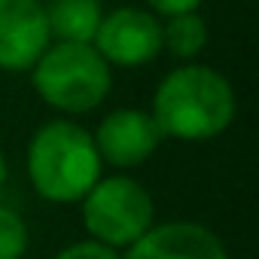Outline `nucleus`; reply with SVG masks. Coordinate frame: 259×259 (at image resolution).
Returning a JSON list of instances; mask_svg holds the SVG:
<instances>
[{
  "label": "nucleus",
  "instance_id": "nucleus-1",
  "mask_svg": "<svg viewBox=\"0 0 259 259\" xmlns=\"http://www.w3.org/2000/svg\"><path fill=\"white\" fill-rule=\"evenodd\" d=\"M150 116L165 141L207 144L235 125L238 95L229 76L217 67L186 61L159 79L150 98Z\"/></svg>",
  "mask_w": 259,
  "mask_h": 259
},
{
  "label": "nucleus",
  "instance_id": "nucleus-2",
  "mask_svg": "<svg viewBox=\"0 0 259 259\" xmlns=\"http://www.w3.org/2000/svg\"><path fill=\"white\" fill-rule=\"evenodd\" d=\"M25 174L43 201L79 204L104 177V162L82 122L55 116L34 128L25 150Z\"/></svg>",
  "mask_w": 259,
  "mask_h": 259
},
{
  "label": "nucleus",
  "instance_id": "nucleus-3",
  "mask_svg": "<svg viewBox=\"0 0 259 259\" xmlns=\"http://www.w3.org/2000/svg\"><path fill=\"white\" fill-rule=\"evenodd\" d=\"M28 76L34 95L67 119L101 110L113 89V67L98 55L92 43L52 40Z\"/></svg>",
  "mask_w": 259,
  "mask_h": 259
},
{
  "label": "nucleus",
  "instance_id": "nucleus-4",
  "mask_svg": "<svg viewBox=\"0 0 259 259\" xmlns=\"http://www.w3.org/2000/svg\"><path fill=\"white\" fill-rule=\"evenodd\" d=\"M79 220L85 229V238L113 247L128 250L144 232L156 223V201L150 189L132 177V174H104L79 201Z\"/></svg>",
  "mask_w": 259,
  "mask_h": 259
},
{
  "label": "nucleus",
  "instance_id": "nucleus-5",
  "mask_svg": "<svg viewBox=\"0 0 259 259\" xmlns=\"http://www.w3.org/2000/svg\"><path fill=\"white\" fill-rule=\"evenodd\" d=\"M113 70H138L162 55V19L147 7H116L104 13L92 40Z\"/></svg>",
  "mask_w": 259,
  "mask_h": 259
},
{
  "label": "nucleus",
  "instance_id": "nucleus-6",
  "mask_svg": "<svg viewBox=\"0 0 259 259\" xmlns=\"http://www.w3.org/2000/svg\"><path fill=\"white\" fill-rule=\"evenodd\" d=\"M92 141H95V150H98L104 168L110 165L113 171L128 174V171L147 165L165 138L159 132L156 119L150 116V110L116 107L101 116V122L92 132Z\"/></svg>",
  "mask_w": 259,
  "mask_h": 259
},
{
  "label": "nucleus",
  "instance_id": "nucleus-7",
  "mask_svg": "<svg viewBox=\"0 0 259 259\" xmlns=\"http://www.w3.org/2000/svg\"><path fill=\"white\" fill-rule=\"evenodd\" d=\"M52 43L40 0H0V70L28 73Z\"/></svg>",
  "mask_w": 259,
  "mask_h": 259
},
{
  "label": "nucleus",
  "instance_id": "nucleus-8",
  "mask_svg": "<svg viewBox=\"0 0 259 259\" xmlns=\"http://www.w3.org/2000/svg\"><path fill=\"white\" fill-rule=\"evenodd\" d=\"M122 259H229L223 238L195 220H168L153 223L128 250Z\"/></svg>",
  "mask_w": 259,
  "mask_h": 259
},
{
  "label": "nucleus",
  "instance_id": "nucleus-9",
  "mask_svg": "<svg viewBox=\"0 0 259 259\" xmlns=\"http://www.w3.org/2000/svg\"><path fill=\"white\" fill-rule=\"evenodd\" d=\"M43 10L49 37L61 43H92L107 13L101 0H46Z\"/></svg>",
  "mask_w": 259,
  "mask_h": 259
},
{
  "label": "nucleus",
  "instance_id": "nucleus-10",
  "mask_svg": "<svg viewBox=\"0 0 259 259\" xmlns=\"http://www.w3.org/2000/svg\"><path fill=\"white\" fill-rule=\"evenodd\" d=\"M207 43H210V28H207V19L201 16V10L162 19V52H168L180 64L198 61V55L207 49Z\"/></svg>",
  "mask_w": 259,
  "mask_h": 259
},
{
  "label": "nucleus",
  "instance_id": "nucleus-11",
  "mask_svg": "<svg viewBox=\"0 0 259 259\" xmlns=\"http://www.w3.org/2000/svg\"><path fill=\"white\" fill-rule=\"evenodd\" d=\"M31 247V229L28 220L0 201V259H25Z\"/></svg>",
  "mask_w": 259,
  "mask_h": 259
},
{
  "label": "nucleus",
  "instance_id": "nucleus-12",
  "mask_svg": "<svg viewBox=\"0 0 259 259\" xmlns=\"http://www.w3.org/2000/svg\"><path fill=\"white\" fill-rule=\"evenodd\" d=\"M52 259H122V253L113 250V247H104L92 238H82V241H73V244L61 247Z\"/></svg>",
  "mask_w": 259,
  "mask_h": 259
},
{
  "label": "nucleus",
  "instance_id": "nucleus-13",
  "mask_svg": "<svg viewBox=\"0 0 259 259\" xmlns=\"http://www.w3.org/2000/svg\"><path fill=\"white\" fill-rule=\"evenodd\" d=\"M201 4L204 0H144V7L159 19L180 16V13H195V10H201Z\"/></svg>",
  "mask_w": 259,
  "mask_h": 259
},
{
  "label": "nucleus",
  "instance_id": "nucleus-14",
  "mask_svg": "<svg viewBox=\"0 0 259 259\" xmlns=\"http://www.w3.org/2000/svg\"><path fill=\"white\" fill-rule=\"evenodd\" d=\"M7 183H10V162H7L4 150H0V198H4V192H7Z\"/></svg>",
  "mask_w": 259,
  "mask_h": 259
},
{
  "label": "nucleus",
  "instance_id": "nucleus-15",
  "mask_svg": "<svg viewBox=\"0 0 259 259\" xmlns=\"http://www.w3.org/2000/svg\"><path fill=\"white\" fill-rule=\"evenodd\" d=\"M40 4H46V0H40Z\"/></svg>",
  "mask_w": 259,
  "mask_h": 259
}]
</instances>
